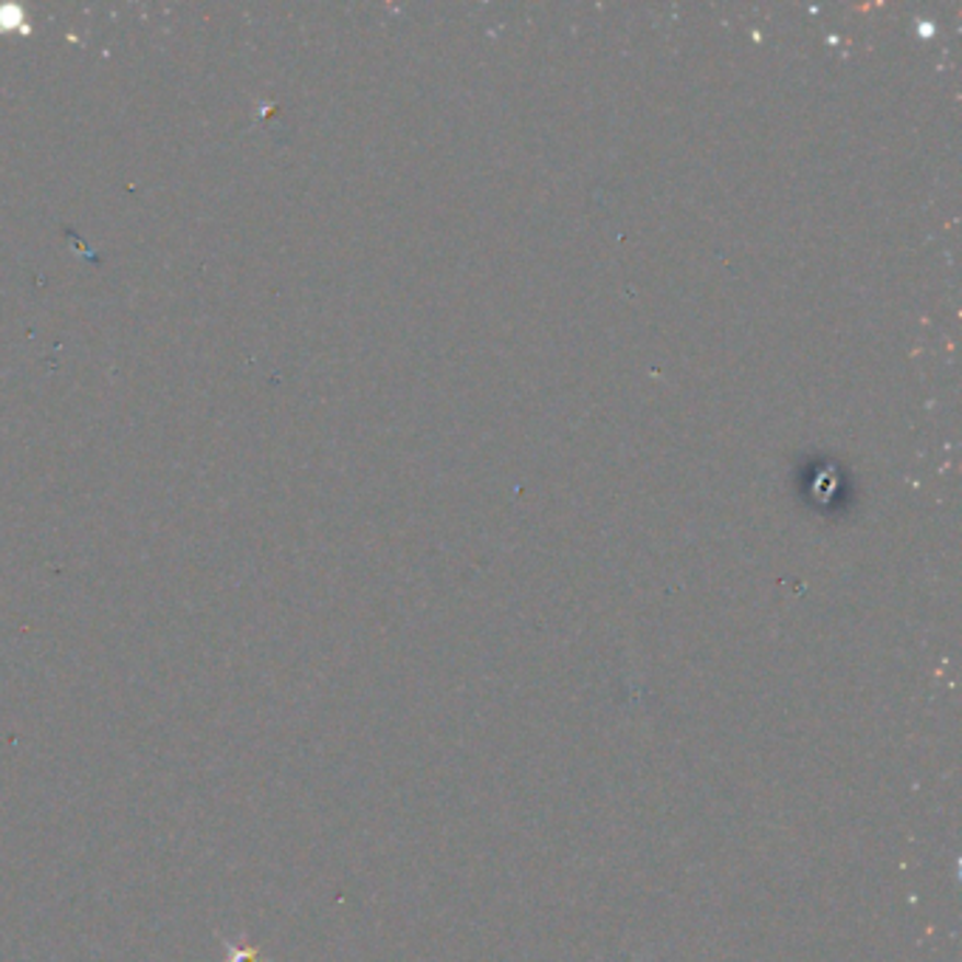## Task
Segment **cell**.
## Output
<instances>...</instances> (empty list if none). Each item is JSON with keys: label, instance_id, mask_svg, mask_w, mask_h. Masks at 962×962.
<instances>
[{"label": "cell", "instance_id": "1", "mask_svg": "<svg viewBox=\"0 0 962 962\" xmlns=\"http://www.w3.org/2000/svg\"><path fill=\"white\" fill-rule=\"evenodd\" d=\"M234 962H254V951H247V954H240Z\"/></svg>", "mask_w": 962, "mask_h": 962}]
</instances>
